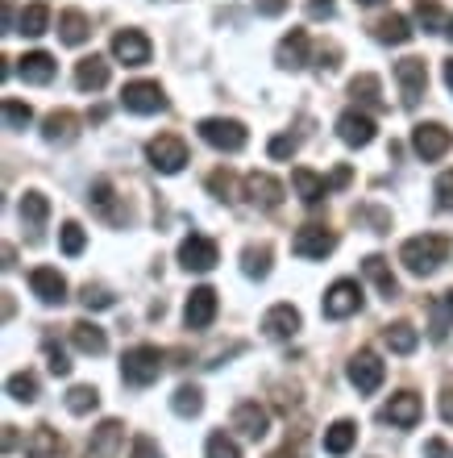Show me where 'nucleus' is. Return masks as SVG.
Returning a JSON list of instances; mask_svg holds the SVG:
<instances>
[{
	"mask_svg": "<svg viewBox=\"0 0 453 458\" xmlns=\"http://www.w3.org/2000/svg\"><path fill=\"white\" fill-rule=\"evenodd\" d=\"M204 458H241V446L225 434V429H216V434H208V446H204Z\"/></svg>",
	"mask_w": 453,
	"mask_h": 458,
	"instance_id": "obj_43",
	"label": "nucleus"
},
{
	"mask_svg": "<svg viewBox=\"0 0 453 458\" xmlns=\"http://www.w3.org/2000/svg\"><path fill=\"white\" fill-rule=\"evenodd\" d=\"M125 437V425L121 421H105L100 429H92V442H88V458H113Z\"/></svg>",
	"mask_w": 453,
	"mask_h": 458,
	"instance_id": "obj_25",
	"label": "nucleus"
},
{
	"mask_svg": "<svg viewBox=\"0 0 453 458\" xmlns=\"http://www.w3.org/2000/svg\"><path fill=\"white\" fill-rule=\"evenodd\" d=\"M246 196L258 208H279L283 205V183L266 175V171H254V175H246Z\"/></svg>",
	"mask_w": 453,
	"mask_h": 458,
	"instance_id": "obj_18",
	"label": "nucleus"
},
{
	"mask_svg": "<svg viewBox=\"0 0 453 458\" xmlns=\"http://www.w3.org/2000/svg\"><path fill=\"white\" fill-rule=\"evenodd\" d=\"M113 59L125 67H146L150 63V38L142 30H117L113 34Z\"/></svg>",
	"mask_w": 453,
	"mask_h": 458,
	"instance_id": "obj_10",
	"label": "nucleus"
},
{
	"mask_svg": "<svg viewBox=\"0 0 453 458\" xmlns=\"http://www.w3.org/2000/svg\"><path fill=\"white\" fill-rule=\"evenodd\" d=\"M445 84H449V92H453V59H445Z\"/></svg>",
	"mask_w": 453,
	"mask_h": 458,
	"instance_id": "obj_60",
	"label": "nucleus"
},
{
	"mask_svg": "<svg viewBox=\"0 0 453 458\" xmlns=\"http://www.w3.org/2000/svg\"><path fill=\"white\" fill-rule=\"evenodd\" d=\"M358 4H382V0H358Z\"/></svg>",
	"mask_w": 453,
	"mask_h": 458,
	"instance_id": "obj_61",
	"label": "nucleus"
},
{
	"mask_svg": "<svg viewBox=\"0 0 453 458\" xmlns=\"http://www.w3.org/2000/svg\"><path fill=\"white\" fill-rule=\"evenodd\" d=\"M163 362H167V354L158 346H133L121 359V379L130 387H150L163 375Z\"/></svg>",
	"mask_w": 453,
	"mask_h": 458,
	"instance_id": "obj_2",
	"label": "nucleus"
},
{
	"mask_svg": "<svg viewBox=\"0 0 453 458\" xmlns=\"http://www.w3.org/2000/svg\"><path fill=\"white\" fill-rule=\"evenodd\" d=\"M453 242L445 233H416V238H407L399 246V263L412 271V276H432L437 267L449 259Z\"/></svg>",
	"mask_w": 453,
	"mask_h": 458,
	"instance_id": "obj_1",
	"label": "nucleus"
},
{
	"mask_svg": "<svg viewBox=\"0 0 453 458\" xmlns=\"http://www.w3.org/2000/svg\"><path fill=\"white\" fill-rule=\"evenodd\" d=\"M346 183H349V167H337L333 180H329V188H346Z\"/></svg>",
	"mask_w": 453,
	"mask_h": 458,
	"instance_id": "obj_55",
	"label": "nucleus"
},
{
	"mask_svg": "<svg viewBox=\"0 0 453 458\" xmlns=\"http://www.w3.org/2000/svg\"><path fill=\"white\" fill-rule=\"evenodd\" d=\"M46 217H50V200H46V196H42V192H25L21 196V221L34 229V238L42 233Z\"/></svg>",
	"mask_w": 453,
	"mask_h": 458,
	"instance_id": "obj_32",
	"label": "nucleus"
},
{
	"mask_svg": "<svg viewBox=\"0 0 453 458\" xmlns=\"http://www.w3.org/2000/svg\"><path fill=\"white\" fill-rule=\"evenodd\" d=\"M59 38L67 42V47H84L88 38H92V21H88L80 9L59 13Z\"/></svg>",
	"mask_w": 453,
	"mask_h": 458,
	"instance_id": "obj_30",
	"label": "nucleus"
},
{
	"mask_svg": "<svg viewBox=\"0 0 453 458\" xmlns=\"http://www.w3.org/2000/svg\"><path fill=\"white\" fill-rule=\"evenodd\" d=\"M420 412H424V404H420L416 392H395V396L387 400V404H382L379 421L399 425V429H412V425L420 421Z\"/></svg>",
	"mask_w": 453,
	"mask_h": 458,
	"instance_id": "obj_13",
	"label": "nucleus"
},
{
	"mask_svg": "<svg viewBox=\"0 0 453 458\" xmlns=\"http://www.w3.org/2000/svg\"><path fill=\"white\" fill-rule=\"evenodd\" d=\"M216 259H221V250H216V242L204 238V233H188V238L180 242V263L188 267V271H213Z\"/></svg>",
	"mask_w": 453,
	"mask_h": 458,
	"instance_id": "obj_11",
	"label": "nucleus"
},
{
	"mask_svg": "<svg viewBox=\"0 0 453 458\" xmlns=\"http://www.w3.org/2000/svg\"><path fill=\"white\" fill-rule=\"evenodd\" d=\"M308 50H312L308 34H304V30H291V34L279 42V50H274V63H279L283 72H299V67L308 63Z\"/></svg>",
	"mask_w": 453,
	"mask_h": 458,
	"instance_id": "obj_20",
	"label": "nucleus"
},
{
	"mask_svg": "<svg viewBox=\"0 0 453 458\" xmlns=\"http://www.w3.org/2000/svg\"><path fill=\"white\" fill-rule=\"evenodd\" d=\"M395 80H399V92H404V109H416L424 88H429V67L424 59H399L395 63Z\"/></svg>",
	"mask_w": 453,
	"mask_h": 458,
	"instance_id": "obj_9",
	"label": "nucleus"
},
{
	"mask_svg": "<svg viewBox=\"0 0 453 458\" xmlns=\"http://www.w3.org/2000/svg\"><path fill=\"white\" fill-rule=\"evenodd\" d=\"M63 250L71 254H84V225H80V221H67V225H63Z\"/></svg>",
	"mask_w": 453,
	"mask_h": 458,
	"instance_id": "obj_45",
	"label": "nucleus"
},
{
	"mask_svg": "<svg viewBox=\"0 0 453 458\" xmlns=\"http://www.w3.org/2000/svg\"><path fill=\"white\" fill-rule=\"evenodd\" d=\"M233 429H241L246 437H266V429H271V412L258 404V400H241L238 409H233Z\"/></svg>",
	"mask_w": 453,
	"mask_h": 458,
	"instance_id": "obj_17",
	"label": "nucleus"
},
{
	"mask_svg": "<svg viewBox=\"0 0 453 458\" xmlns=\"http://www.w3.org/2000/svg\"><path fill=\"white\" fill-rule=\"evenodd\" d=\"M4 387H9V396L21 400V404H34L38 400V375H29V371H13Z\"/></svg>",
	"mask_w": 453,
	"mask_h": 458,
	"instance_id": "obj_41",
	"label": "nucleus"
},
{
	"mask_svg": "<svg viewBox=\"0 0 453 458\" xmlns=\"http://www.w3.org/2000/svg\"><path fill=\"white\" fill-rule=\"evenodd\" d=\"M146 158H150L155 171L175 175V171L188 167V146H183V138H175V133H158V138L146 142Z\"/></svg>",
	"mask_w": 453,
	"mask_h": 458,
	"instance_id": "obj_3",
	"label": "nucleus"
},
{
	"mask_svg": "<svg viewBox=\"0 0 453 458\" xmlns=\"http://www.w3.org/2000/svg\"><path fill=\"white\" fill-rule=\"evenodd\" d=\"M362 271H366V279L379 288L382 301H395V296H399V284H395L391 267H387V259H382V254H370L366 263H362Z\"/></svg>",
	"mask_w": 453,
	"mask_h": 458,
	"instance_id": "obj_26",
	"label": "nucleus"
},
{
	"mask_svg": "<svg viewBox=\"0 0 453 458\" xmlns=\"http://www.w3.org/2000/svg\"><path fill=\"white\" fill-rule=\"evenodd\" d=\"M4 4V34H13L17 30V21H13V0H0Z\"/></svg>",
	"mask_w": 453,
	"mask_h": 458,
	"instance_id": "obj_57",
	"label": "nucleus"
},
{
	"mask_svg": "<svg viewBox=\"0 0 453 458\" xmlns=\"http://www.w3.org/2000/svg\"><path fill=\"white\" fill-rule=\"evenodd\" d=\"M412 150H416L424 163H437V158H445L453 150V133L445 130V125H437V121L416 125V130H412Z\"/></svg>",
	"mask_w": 453,
	"mask_h": 458,
	"instance_id": "obj_7",
	"label": "nucleus"
},
{
	"mask_svg": "<svg viewBox=\"0 0 453 458\" xmlns=\"http://www.w3.org/2000/svg\"><path fill=\"white\" fill-rule=\"evenodd\" d=\"M88 205H92L105 221H113V225H121V221L130 217V213H121V208H117V192H113V183H108V180H96V183H92V192H88Z\"/></svg>",
	"mask_w": 453,
	"mask_h": 458,
	"instance_id": "obj_24",
	"label": "nucleus"
},
{
	"mask_svg": "<svg viewBox=\"0 0 453 458\" xmlns=\"http://www.w3.org/2000/svg\"><path fill=\"white\" fill-rule=\"evenodd\" d=\"M382 379H387V367H382V359L374 354V350H358V354L349 359V384L358 387L362 396L379 392Z\"/></svg>",
	"mask_w": 453,
	"mask_h": 458,
	"instance_id": "obj_5",
	"label": "nucleus"
},
{
	"mask_svg": "<svg viewBox=\"0 0 453 458\" xmlns=\"http://www.w3.org/2000/svg\"><path fill=\"white\" fill-rule=\"evenodd\" d=\"M29 288L42 304H63L67 301V279L55 271V267H34L29 271Z\"/></svg>",
	"mask_w": 453,
	"mask_h": 458,
	"instance_id": "obj_16",
	"label": "nucleus"
},
{
	"mask_svg": "<svg viewBox=\"0 0 453 458\" xmlns=\"http://www.w3.org/2000/svg\"><path fill=\"white\" fill-rule=\"evenodd\" d=\"M50 30V9L38 0V4H29V9L21 13V30L17 34H25V38H42Z\"/></svg>",
	"mask_w": 453,
	"mask_h": 458,
	"instance_id": "obj_38",
	"label": "nucleus"
},
{
	"mask_svg": "<svg viewBox=\"0 0 453 458\" xmlns=\"http://www.w3.org/2000/svg\"><path fill=\"white\" fill-rule=\"evenodd\" d=\"M59 450H63L59 429H50V425H38L34 434H29V454H34V458H55Z\"/></svg>",
	"mask_w": 453,
	"mask_h": 458,
	"instance_id": "obj_37",
	"label": "nucleus"
},
{
	"mask_svg": "<svg viewBox=\"0 0 453 458\" xmlns=\"http://www.w3.org/2000/svg\"><path fill=\"white\" fill-rule=\"evenodd\" d=\"M46 359H50V375H71V362L55 342H46Z\"/></svg>",
	"mask_w": 453,
	"mask_h": 458,
	"instance_id": "obj_49",
	"label": "nucleus"
},
{
	"mask_svg": "<svg viewBox=\"0 0 453 458\" xmlns=\"http://www.w3.org/2000/svg\"><path fill=\"white\" fill-rule=\"evenodd\" d=\"M349 97L358 100V105H370V109H382L379 75H354V80H349Z\"/></svg>",
	"mask_w": 453,
	"mask_h": 458,
	"instance_id": "obj_34",
	"label": "nucleus"
},
{
	"mask_svg": "<svg viewBox=\"0 0 453 458\" xmlns=\"http://www.w3.org/2000/svg\"><path fill=\"white\" fill-rule=\"evenodd\" d=\"M441 421H445V425H453V384L441 392Z\"/></svg>",
	"mask_w": 453,
	"mask_h": 458,
	"instance_id": "obj_54",
	"label": "nucleus"
},
{
	"mask_svg": "<svg viewBox=\"0 0 453 458\" xmlns=\"http://www.w3.org/2000/svg\"><path fill=\"white\" fill-rule=\"evenodd\" d=\"M416 21L429 30V34H449V25L453 17H445L441 4L437 0H416Z\"/></svg>",
	"mask_w": 453,
	"mask_h": 458,
	"instance_id": "obj_35",
	"label": "nucleus"
},
{
	"mask_svg": "<svg viewBox=\"0 0 453 458\" xmlns=\"http://www.w3.org/2000/svg\"><path fill=\"white\" fill-rule=\"evenodd\" d=\"M96 404H100V392L88 384H75L71 392H67V409L75 412V417H88V412H96Z\"/></svg>",
	"mask_w": 453,
	"mask_h": 458,
	"instance_id": "obj_40",
	"label": "nucleus"
},
{
	"mask_svg": "<svg viewBox=\"0 0 453 458\" xmlns=\"http://www.w3.org/2000/svg\"><path fill=\"white\" fill-rule=\"evenodd\" d=\"M108 84V63L100 55H88V59L75 63V88L80 92H100Z\"/></svg>",
	"mask_w": 453,
	"mask_h": 458,
	"instance_id": "obj_23",
	"label": "nucleus"
},
{
	"mask_svg": "<svg viewBox=\"0 0 453 458\" xmlns=\"http://www.w3.org/2000/svg\"><path fill=\"white\" fill-rule=\"evenodd\" d=\"M296 329H299V309H291V304H274V309H266V317H263L266 338L287 342V338H296Z\"/></svg>",
	"mask_w": 453,
	"mask_h": 458,
	"instance_id": "obj_19",
	"label": "nucleus"
},
{
	"mask_svg": "<svg viewBox=\"0 0 453 458\" xmlns=\"http://www.w3.org/2000/svg\"><path fill=\"white\" fill-rule=\"evenodd\" d=\"M354 442H358V425L349 421V417H341V421H333L329 429H324V450H329L333 458L349 454V450H354Z\"/></svg>",
	"mask_w": 453,
	"mask_h": 458,
	"instance_id": "obj_27",
	"label": "nucleus"
},
{
	"mask_svg": "<svg viewBox=\"0 0 453 458\" xmlns=\"http://www.w3.org/2000/svg\"><path fill=\"white\" fill-rule=\"evenodd\" d=\"M382 342L395 350V354H412V350L420 346V334L407 321H391V326L382 329Z\"/></svg>",
	"mask_w": 453,
	"mask_h": 458,
	"instance_id": "obj_33",
	"label": "nucleus"
},
{
	"mask_svg": "<svg viewBox=\"0 0 453 458\" xmlns=\"http://www.w3.org/2000/svg\"><path fill=\"white\" fill-rule=\"evenodd\" d=\"M130 458H163V450L155 446V437H133V454Z\"/></svg>",
	"mask_w": 453,
	"mask_h": 458,
	"instance_id": "obj_50",
	"label": "nucleus"
},
{
	"mask_svg": "<svg viewBox=\"0 0 453 458\" xmlns=\"http://www.w3.org/2000/svg\"><path fill=\"white\" fill-rule=\"evenodd\" d=\"M216 292L213 288H191L188 296V309H183V326L188 329H208L216 321Z\"/></svg>",
	"mask_w": 453,
	"mask_h": 458,
	"instance_id": "obj_14",
	"label": "nucleus"
},
{
	"mask_svg": "<svg viewBox=\"0 0 453 458\" xmlns=\"http://www.w3.org/2000/svg\"><path fill=\"white\" fill-rule=\"evenodd\" d=\"M34 121V109L29 105H21V100H13V97H4V130H25Z\"/></svg>",
	"mask_w": 453,
	"mask_h": 458,
	"instance_id": "obj_44",
	"label": "nucleus"
},
{
	"mask_svg": "<svg viewBox=\"0 0 453 458\" xmlns=\"http://www.w3.org/2000/svg\"><path fill=\"white\" fill-rule=\"evenodd\" d=\"M333 9H337V0H308V17H333Z\"/></svg>",
	"mask_w": 453,
	"mask_h": 458,
	"instance_id": "obj_52",
	"label": "nucleus"
},
{
	"mask_svg": "<svg viewBox=\"0 0 453 458\" xmlns=\"http://www.w3.org/2000/svg\"><path fill=\"white\" fill-rule=\"evenodd\" d=\"M80 304H84L88 313H100V309H113L117 296L108 288H100V284H84V288H80Z\"/></svg>",
	"mask_w": 453,
	"mask_h": 458,
	"instance_id": "obj_42",
	"label": "nucleus"
},
{
	"mask_svg": "<svg viewBox=\"0 0 453 458\" xmlns=\"http://www.w3.org/2000/svg\"><path fill=\"white\" fill-rule=\"evenodd\" d=\"M437 304H441V313H445V317H449V321H453V288L445 292V296H441V301H437Z\"/></svg>",
	"mask_w": 453,
	"mask_h": 458,
	"instance_id": "obj_59",
	"label": "nucleus"
},
{
	"mask_svg": "<svg viewBox=\"0 0 453 458\" xmlns=\"http://www.w3.org/2000/svg\"><path fill=\"white\" fill-rule=\"evenodd\" d=\"M424 454H429V458H445V442H441V437H432L429 446H424Z\"/></svg>",
	"mask_w": 453,
	"mask_h": 458,
	"instance_id": "obj_56",
	"label": "nucleus"
},
{
	"mask_svg": "<svg viewBox=\"0 0 453 458\" xmlns=\"http://www.w3.org/2000/svg\"><path fill=\"white\" fill-rule=\"evenodd\" d=\"M354 313H362V288L354 279H337L333 288L324 292V317L329 321H346Z\"/></svg>",
	"mask_w": 453,
	"mask_h": 458,
	"instance_id": "obj_6",
	"label": "nucleus"
},
{
	"mask_svg": "<svg viewBox=\"0 0 453 458\" xmlns=\"http://www.w3.org/2000/svg\"><path fill=\"white\" fill-rule=\"evenodd\" d=\"M291 183H296L299 200H304L308 208H316L324 196L333 192V188H329V180H321V175H316V171H308V167H296V171H291Z\"/></svg>",
	"mask_w": 453,
	"mask_h": 458,
	"instance_id": "obj_22",
	"label": "nucleus"
},
{
	"mask_svg": "<svg viewBox=\"0 0 453 458\" xmlns=\"http://www.w3.org/2000/svg\"><path fill=\"white\" fill-rule=\"evenodd\" d=\"M121 105L130 113H142V117H150V113H163L167 109V97H163V88L150 84V80H133V84L121 88Z\"/></svg>",
	"mask_w": 453,
	"mask_h": 458,
	"instance_id": "obj_8",
	"label": "nucleus"
},
{
	"mask_svg": "<svg viewBox=\"0 0 453 458\" xmlns=\"http://www.w3.org/2000/svg\"><path fill=\"white\" fill-rule=\"evenodd\" d=\"M316 59H321V63H316L321 72H333V67H337V59H341V50H337V47H329V50H324V47H321V55H316Z\"/></svg>",
	"mask_w": 453,
	"mask_h": 458,
	"instance_id": "obj_53",
	"label": "nucleus"
},
{
	"mask_svg": "<svg viewBox=\"0 0 453 458\" xmlns=\"http://www.w3.org/2000/svg\"><path fill=\"white\" fill-rule=\"evenodd\" d=\"M200 138L216 150H229V155H238L241 146L250 142V133L241 121H229V117H204L200 121Z\"/></svg>",
	"mask_w": 453,
	"mask_h": 458,
	"instance_id": "obj_4",
	"label": "nucleus"
},
{
	"mask_svg": "<svg viewBox=\"0 0 453 458\" xmlns=\"http://www.w3.org/2000/svg\"><path fill=\"white\" fill-rule=\"evenodd\" d=\"M291 250H296L299 259H324V254L337 250V233L324 225H304L296 238H291Z\"/></svg>",
	"mask_w": 453,
	"mask_h": 458,
	"instance_id": "obj_12",
	"label": "nucleus"
},
{
	"mask_svg": "<svg viewBox=\"0 0 453 458\" xmlns=\"http://www.w3.org/2000/svg\"><path fill=\"white\" fill-rule=\"evenodd\" d=\"M412 21H407L404 13H391V17H382V21H374V38L379 42H387V47H404V42H412Z\"/></svg>",
	"mask_w": 453,
	"mask_h": 458,
	"instance_id": "obj_28",
	"label": "nucleus"
},
{
	"mask_svg": "<svg viewBox=\"0 0 453 458\" xmlns=\"http://www.w3.org/2000/svg\"><path fill=\"white\" fill-rule=\"evenodd\" d=\"M17 63H21L17 72H21L25 84H50V80H55V72H59L46 50H34V55H25V59H17Z\"/></svg>",
	"mask_w": 453,
	"mask_h": 458,
	"instance_id": "obj_29",
	"label": "nucleus"
},
{
	"mask_svg": "<svg viewBox=\"0 0 453 458\" xmlns=\"http://www.w3.org/2000/svg\"><path fill=\"white\" fill-rule=\"evenodd\" d=\"M299 150V138H291V133H274L271 146H266V155L271 158H291Z\"/></svg>",
	"mask_w": 453,
	"mask_h": 458,
	"instance_id": "obj_46",
	"label": "nucleus"
},
{
	"mask_svg": "<svg viewBox=\"0 0 453 458\" xmlns=\"http://www.w3.org/2000/svg\"><path fill=\"white\" fill-rule=\"evenodd\" d=\"M42 138H46V142H59V146L75 142V138H80V113H71V109L50 113V117L42 121Z\"/></svg>",
	"mask_w": 453,
	"mask_h": 458,
	"instance_id": "obj_21",
	"label": "nucleus"
},
{
	"mask_svg": "<svg viewBox=\"0 0 453 458\" xmlns=\"http://www.w3.org/2000/svg\"><path fill=\"white\" fill-rule=\"evenodd\" d=\"M13 446H17V429H13V425H4V454H13Z\"/></svg>",
	"mask_w": 453,
	"mask_h": 458,
	"instance_id": "obj_58",
	"label": "nucleus"
},
{
	"mask_svg": "<svg viewBox=\"0 0 453 458\" xmlns=\"http://www.w3.org/2000/svg\"><path fill=\"white\" fill-rule=\"evenodd\" d=\"M337 138L346 146H370L374 142V121H370L362 109H346L337 117Z\"/></svg>",
	"mask_w": 453,
	"mask_h": 458,
	"instance_id": "obj_15",
	"label": "nucleus"
},
{
	"mask_svg": "<svg viewBox=\"0 0 453 458\" xmlns=\"http://www.w3.org/2000/svg\"><path fill=\"white\" fill-rule=\"evenodd\" d=\"M432 192H437V208H453V167L445 171L441 180H437V188H432Z\"/></svg>",
	"mask_w": 453,
	"mask_h": 458,
	"instance_id": "obj_48",
	"label": "nucleus"
},
{
	"mask_svg": "<svg viewBox=\"0 0 453 458\" xmlns=\"http://www.w3.org/2000/svg\"><path fill=\"white\" fill-rule=\"evenodd\" d=\"M71 346L84 350V354H105L108 338H105V329L92 326V321H75L71 326Z\"/></svg>",
	"mask_w": 453,
	"mask_h": 458,
	"instance_id": "obj_31",
	"label": "nucleus"
},
{
	"mask_svg": "<svg viewBox=\"0 0 453 458\" xmlns=\"http://www.w3.org/2000/svg\"><path fill=\"white\" fill-rule=\"evenodd\" d=\"M171 409L180 412V417H200V412H204V392H200V387H188V384H183L180 392L171 396Z\"/></svg>",
	"mask_w": 453,
	"mask_h": 458,
	"instance_id": "obj_39",
	"label": "nucleus"
},
{
	"mask_svg": "<svg viewBox=\"0 0 453 458\" xmlns=\"http://www.w3.org/2000/svg\"><path fill=\"white\" fill-rule=\"evenodd\" d=\"M241 271H246V276L250 279H266L271 276V246H246V250H241Z\"/></svg>",
	"mask_w": 453,
	"mask_h": 458,
	"instance_id": "obj_36",
	"label": "nucleus"
},
{
	"mask_svg": "<svg viewBox=\"0 0 453 458\" xmlns=\"http://www.w3.org/2000/svg\"><path fill=\"white\" fill-rule=\"evenodd\" d=\"M208 192H213L216 200H233V175H229V171H213V175H208Z\"/></svg>",
	"mask_w": 453,
	"mask_h": 458,
	"instance_id": "obj_47",
	"label": "nucleus"
},
{
	"mask_svg": "<svg viewBox=\"0 0 453 458\" xmlns=\"http://www.w3.org/2000/svg\"><path fill=\"white\" fill-rule=\"evenodd\" d=\"M287 4L291 0H254V9L263 13V17H279V13H287Z\"/></svg>",
	"mask_w": 453,
	"mask_h": 458,
	"instance_id": "obj_51",
	"label": "nucleus"
}]
</instances>
